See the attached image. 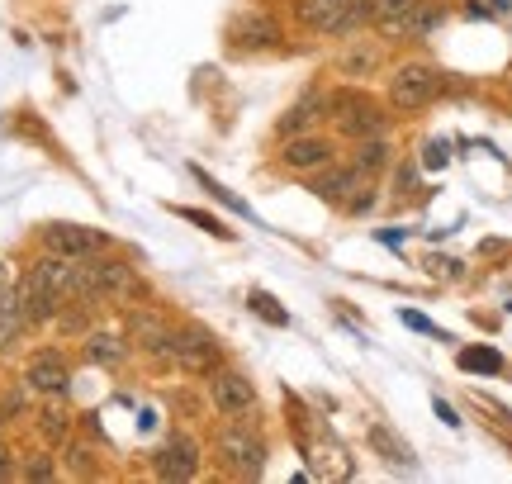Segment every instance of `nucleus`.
Instances as JSON below:
<instances>
[{"label": "nucleus", "instance_id": "nucleus-6", "mask_svg": "<svg viewBox=\"0 0 512 484\" xmlns=\"http://www.w3.org/2000/svg\"><path fill=\"white\" fill-rule=\"evenodd\" d=\"M43 242H48V252H57V257L86 261V257H95V252L105 247V233H95V228H76V224H53V228H43Z\"/></svg>", "mask_w": 512, "mask_h": 484}, {"label": "nucleus", "instance_id": "nucleus-2", "mask_svg": "<svg viewBox=\"0 0 512 484\" xmlns=\"http://www.w3.org/2000/svg\"><path fill=\"white\" fill-rule=\"evenodd\" d=\"M133 290H138V280L124 261H86L81 266V299H128Z\"/></svg>", "mask_w": 512, "mask_h": 484}, {"label": "nucleus", "instance_id": "nucleus-26", "mask_svg": "<svg viewBox=\"0 0 512 484\" xmlns=\"http://www.w3.org/2000/svg\"><path fill=\"white\" fill-rule=\"evenodd\" d=\"M403 328H413V333H432V337H437V323H427V318H422V314H413V309H403Z\"/></svg>", "mask_w": 512, "mask_h": 484}, {"label": "nucleus", "instance_id": "nucleus-21", "mask_svg": "<svg viewBox=\"0 0 512 484\" xmlns=\"http://www.w3.org/2000/svg\"><path fill=\"white\" fill-rule=\"evenodd\" d=\"M389 162V148H384L380 138H361V148H356V167L361 171H380Z\"/></svg>", "mask_w": 512, "mask_h": 484}, {"label": "nucleus", "instance_id": "nucleus-3", "mask_svg": "<svg viewBox=\"0 0 512 484\" xmlns=\"http://www.w3.org/2000/svg\"><path fill=\"white\" fill-rule=\"evenodd\" d=\"M441 91V76L427 67V62H408V67H399L394 72V81H389V100L399 105V110H422V105H432Z\"/></svg>", "mask_w": 512, "mask_h": 484}, {"label": "nucleus", "instance_id": "nucleus-4", "mask_svg": "<svg viewBox=\"0 0 512 484\" xmlns=\"http://www.w3.org/2000/svg\"><path fill=\"white\" fill-rule=\"evenodd\" d=\"M219 456L233 475H261V466H266V447H261V437L252 428H223Z\"/></svg>", "mask_w": 512, "mask_h": 484}, {"label": "nucleus", "instance_id": "nucleus-15", "mask_svg": "<svg viewBox=\"0 0 512 484\" xmlns=\"http://www.w3.org/2000/svg\"><path fill=\"white\" fill-rule=\"evenodd\" d=\"M370 447L380 451L384 461H389V466H408V461H413V451H408V442H403L399 432L389 428V423H375V428H370Z\"/></svg>", "mask_w": 512, "mask_h": 484}, {"label": "nucleus", "instance_id": "nucleus-17", "mask_svg": "<svg viewBox=\"0 0 512 484\" xmlns=\"http://www.w3.org/2000/svg\"><path fill=\"white\" fill-rule=\"evenodd\" d=\"M86 356H91V361H100V366H114V361L124 356V342H119L114 333H95L91 342H86Z\"/></svg>", "mask_w": 512, "mask_h": 484}, {"label": "nucleus", "instance_id": "nucleus-18", "mask_svg": "<svg viewBox=\"0 0 512 484\" xmlns=\"http://www.w3.org/2000/svg\"><path fill=\"white\" fill-rule=\"evenodd\" d=\"M318 110H328V95H313V100H304V105H294V114L280 124L285 133H299V129H309L313 119H318Z\"/></svg>", "mask_w": 512, "mask_h": 484}, {"label": "nucleus", "instance_id": "nucleus-20", "mask_svg": "<svg viewBox=\"0 0 512 484\" xmlns=\"http://www.w3.org/2000/svg\"><path fill=\"white\" fill-rule=\"evenodd\" d=\"M370 5H375V19H380L384 29H394L408 10H418L422 0H370Z\"/></svg>", "mask_w": 512, "mask_h": 484}, {"label": "nucleus", "instance_id": "nucleus-19", "mask_svg": "<svg viewBox=\"0 0 512 484\" xmlns=\"http://www.w3.org/2000/svg\"><path fill=\"white\" fill-rule=\"evenodd\" d=\"M38 432H43V437H48V442L57 447V442L72 432V418H67L62 409H43V413H38Z\"/></svg>", "mask_w": 512, "mask_h": 484}, {"label": "nucleus", "instance_id": "nucleus-7", "mask_svg": "<svg viewBox=\"0 0 512 484\" xmlns=\"http://www.w3.org/2000/svg\"><path fill=\"white\" fill-rule=\"evenodd\" d=\"M209 394H214V409L228 413V418H242V413H252V404H256L252 380L238 371H219L209 380Z\"/></svg>", "mask_w": 512, "mask_h": 484}, {"label": "nucleus", "instance_id": "nucleus-5", "mask_svg": "<svg viewBox=\"0 0 512 484\" xmlns=\"http://www.w3.org/2000/svg\"><path fill=\"white\" fill-rule=\"evenodd\" d=\"M166 352L181 361L190 375H214L219 366V342L204 333V328H185V333H171V347Z\"/></svg>", "mask_w": 512, "mask_h": 484}, {"label": "nucleus", "instance_id": "nucleus-14", "mask_svg": "<svg viewBox=\"0 0 512 484\" xmlns=\"http://www.w3.org/2000/svg\"><path fill=\"white\" fill-rule=\"evenodd\" d=\"M285 162H290L294 171L328 167V162H332V143H328V138H294L290 148H285Z\"/></svg>", "mask_w": 512, "mask_h": 484}, {"label": "nucleus", "instance_id": "nucleus-1", "mask_svg": "<svg viewBox=\"0 0 512 484\" xmlns=\"http://www.w3.org/2000/svg\"><path fill=\"white\" fill-rule=\"evenodd\" d=\"M328 110L337 114V129L347 133V138H356V143H361V138H380L384 133V110L361 91L328 95Z\"/></svg>", "mask_w": 512, "mask_h": 484}, {"label": "nucleus", "instance_id": "nucleus-29", "mask_svg": "<svg viewBox=\"0 0 512 484\" xmlns=\"http://www.w3.org/2000/svg\"><path fill=\"white\" fill-rule=\"evenodd\" d=\"M15 475H19V470H15V456L0 447V480H15Z\"/></svg>", "mask_w": 512, "mask_h": 484}, {"label": "nucleus", "instance_id": "nucleus-32", "mask_svg": "<svg viewBox=\"0 0 512 484\" xmlns=\"http://www.w3.org/2000/svg\"><path fill=\"white\" fill-rule=\"evenodd\" d=\"M0 290H5V266H0Z\"/></svg>", "mask_w": 512, "mask_h": 484}, {"label": "nucleus", "instance_id": "nucleus-22", "mask_svg": "<svg viewBox=\"0 0 512 484\" xmlns=\"http://www.w3.org/2000/svg\"><path fill=\"white\" fill-rule=\"evenodd\" d=\"M247 304H252L256 314L266 318V323H275V328H285V323H290V314H285V309H280V304H275L266 290H252V295H247Z\"/></svg>", "mask_w": 512, "mask_h": 484}, {"label": "nucleus", "instance_id": "nucleus-31", "mask_svg": "<svg viewBox=\"0 0 512 484\" xmlns=\"http://www.w3.org/2000/svg\"><path fill=\"white\" fill-rule=\"evenodd\" d=\"M489 10H498V15H503V10H508V0H489Z\"/></svg>", "mask_w": 512, "mask_h": 484}, {"label": "nucleus", "instance_id": "nucleus-12", "mask_svg": "<svg viewBox=\"0 0 512 484\" xmlns=\"http://www.w3.org/2000/svg\"><path fill=\"white\" fill-rule=\"evenodd\" d=\"M29 328V309H24V295L19 290H0V352H10Z\"/></svg>", "mask_w": 512, "mask_h": 484}, {"label": "nucleus", "instance_id": "nucleus-10", "mask_svg": "<svg viewBox=\"0 0 512 484\" xmlns=\"http://www.w3.org/2000/svg\"><path fill=\"white\" fill-rule=\"evenodd\" d=\"M24 380H29V390H38V394H67V385H72V371H67L62 352H38L34 361H29Z\"/></svg>", "mask_w": 512, "mask_h": 484}, {"label": "nucleus", "instance_id": "nucleus-33", "mask_svg": "<svg viewBox=\"0 0 512 484\" xmlns=\"http://www.w3.org/2000/svg\"><path fill=\"white\" fill-rule=\"evenodd\" d=\"M0 423H5V404H0Z\"/></svg>", "mask_w": 512, "mask_h": 484}, {"label": "nucleus", "instance_id": "nucleus-8", "mask_svg": "<svg viewBox=\"0 0 512 484\" xmlns=\"http://www.w3.org/2000/svg\"><path fill=\"white\" fill-rule=\"evenodd\" d=\"M351 5L356 0H299V24L313 34H342L351 29Z\"/></svg>", "mask_w": 512, "mask_h": 484}, {"label": "nucleus", "instance_id": "nucleus-23", "mask_svg": "<svg viewBox=\"0 0 512 484\" xmlns=\"http://www.w3.org/2000/svg\"><path fill=\"white\" fill-rule=\"evenodd\" d=\"M361 67H375V48H351L347 62H342V72H347V76H356Z\"/></svg>", "mask_w": 512, "mask_h": 484}, {"label": "nucleus", "instance_id": "nucleus-13", "mask_svg": "<svg viewBox=\"0 0 512 484\" xmlns=\"http://www.w3.org/2000/svg\"><path fill=\"white\" fill-rule=\"evenodd\" d=\"M313 190H318V200H328V205H347L351 190H361V167H337V171H328L323 181H313Z\"/></svg>", "mask_w": 512, "mask_h": 484}, {"label": "nucleus", "instance_id": "nucleus-16", "mask_svg": "<svg viewBox=\"0 0 512 484\" xmlns=\"http://www.w3.org/2000/svg\"><path fill=\"white\" fill-rule=\"evenodd\" d=\"M460 366H465V371H479V375H498L503 371V356H498L494 347H465V352H460Z\"/></svg>", "mask_w": 512, "mask_h": 484}, {"label": "nucleus", "instance_id": "nucleus-30", "mask_svg": "<svg viewBox=\"0 0 512 484\" xmlns=\"http://www.w3.org/2000/svg\"><path fill=\"white\" fill-rule=\"evenodd\" d=\"M427 167H446V143H432V148H427Z\"/></svg>", "mask_w": 512, "mask_h": 484}, {"label": "nucleus", "instance_id": "nucleus-27", "mask_svg": "<svg viewBox=\"0 0 512 484\" xmlns=\"http://www.w3.org/2000/svg\"><path fill=\"white\" fill-rule=\"evenodd\" d=\"M72 470H76V475H91V470H95V461H91V451H86V447H72Z\"/></svg>", "mask_w": 512, "mask_h": 484}, {"label": "nucleus", "instance_id": "nucleus-11", "mask_svg": "<svg viewBox=\"0 0 512 484\" xmlns=\"http://www.w3.org/2000/svg\"><path fill=\"white\" fill-rule=\"evenodd\" d=\"M228 38L238 43V48H271L275 38H280V24L271 15H238L233 19V29Z\"/></svg>", "mask_w": 512, "mask_h": 484}, {"label": "nucleus", "instance_id": "nucleus-24", "mask_svg": "<svg viewBox=\"0 0 512 484\" xmlns=\"http://www.w3.org/2000/svg\"><path fill=\"white\" fill-rule=\"evenodd\" d=\"M57 475V466H53V456H34V461H29V470H24V480H53Z\"/></svg>", "mask_w": 512, "mask_h": 484}, {"label": "nucleus", "instance_id": "nucleus-28", "mask_svg": "<svg viewBox=\"0 0 512 484\" xmlns=\"http://www.w3.org/2000/svg\"><path fill=\"white\" fill-rule=\"evenodd\" d=\"M432 409H437V418H441V423H446V428H460L456 409H451V404H446V399H437V404H432Z\"/></svg>", "mask_w": 512, "mask_h": 484}, {"label": "nucleus", "instance_id": "nucleus-9", "mask_svg": "<svg viewBox=\"0 0 512 484\" xmlns=\"http://www.w3.org/2000/svg\"><path fill=\"white\" fill-rule=\"evenodd\" d=\"M195 470H200V447L185 432H176L162 447V456H157V475L162 480H195Z\"/></svg>", "mask_w": 512, "mask_h": 484}, {"label": "nucleus", "instance_id": "nucleus-25", "mask_svg": "<svg viewBox=\"0 0 512 484\" xmlns=\"http://www.w3.org/2000/svg\"><path fill=\"white\" fill-rule=\"evenodd\" d=\"M181 219H190V224L209 228V233H219V238H228V228L219 224V219H209V214H200V209H181Z\"/></svg>", "mask_w": 512, "mask_h": 484}]
</instances>
